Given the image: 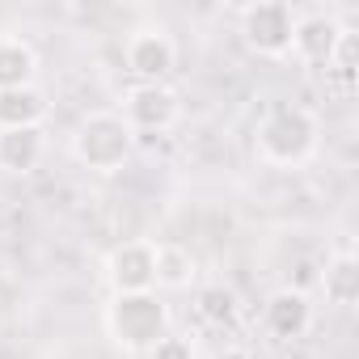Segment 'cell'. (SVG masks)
I'll use <instances>...</instances> for the list:
<instances>
[{
	"label": "cell",
	"mask_w": 359,
	"mask_h": 359,
	"mask_svg": "<svg viewBox=\"0 0 359 359\" xmlns=\"http://www.w3.org/2000/svg\"><path fill=\"white\" fill-rule=\"evenodd\" d=\"M195 309H199V317L212 321V325H233L237 313H241V300H237L233 287H224V283H208V287H199Z\"/></svg>",
	"instance_id": "obj_15"
},
{
	"label": "cell",
	"mask_w": 359,
	"mask_h": 359,
	"mask_svg": "<svg viewBox=\"0 0 359 359\" xmlns=\"http://www.w3.org/2000/svg\"><path fill=\"white\" fill-rule=\"evenodd\" d=\"M39 76V55L26 39L0 34V93L5 89H26Z\"/></svg>",
	"instance_id": "obj_12"
},
{
	"label": "cell",
	"mask_w": 359,
	"mask_h": 359,
	"mask_svg": "<svg viewBox=\"0 0 359 359\" xmlns=\"http://www.w3.org/2000/svg\"><path fill=\"white\" fill-rule=\"evenodd\" d=\"M148 359H195V342L187 334H165V338L152 342Z\"/></svg>",
	"instance_id": "obj_17"
},
{
	"label": "cell",
	"mask_w": 359,
	"mask_h": 359,
	"mask_svg": "<svg viewBox=\"0 0 359 359\" xmlns=\"http://www.w3.org/2000/svg\"><path fill=\"white\" fill-rule=\"evenodd\" d=\"M47 152V135L43 127H18V131H0V173L26 177L39 169Z\"/></svg>",
	"instance_id": "obj_10"
},
{
	"label": "cell",
	"mask_w": 359,
	"mask_h": 359,
	"mask_svg": "<svg viewBox=\"0 0 359 359\" xmlns=\"http://www.w3.org/2000/svg\"><path fill=\"white\" fill-rule=\"evenodd\" d=\"M51 102L39 85L26 89H5L0 93V131H18V127H43Z\"/></svg>",
	"instance_id": "obj_11"
},
{
	"label": "cell",
	"mask_w": 359,
	"mask_h": 359,
	"mask_svg": "<svg viewBox=\"0 0 359 359\" xmlns=\"http://www.w3.org/2000/svg\"><path fill=\"white\" fill-rule=\"evenodd\" d=\"M321 292L334 309H351L359 300V258L351 250L334 254L325 262V275H321Z\"/></svg>",
	"instance_id": "obj_14"
},
{
	"label": "cell",
	"mask_w": 359,
	"mask_h": 359,
	"mask_svg": "<svg viewBox=\"0 0 359 359\" xmlns=\"http://www.w3.org/2000/svg\"><path fill=\"white\" fill-rule=\"evenodd\" d=\"M342 34V22L325 9L313 13H296V30H292V55L300 64H330L334 43Z\"/></svg>",
	"instance_id": "obj_9"
},
{
	"label": "cell",
	"mask_w": 359,
	"mask_h": 359,
	"mask_svg": "<svg viewBox=\"0 0 359 359\" xmlns=\"http://www.w3.org/2000/svg\"><path fill=\"white\" fill-rule=\"evenodd\" d=\"M152 241H123L106 254V283L110 296H131V292H156L152 279Z\"/></svg>",
	"instance_id": "obj_7"
},
{
	"label": "cell",
	"mask_w": 359,
	"mask_h": 359,
	"mask_svg": "<svg viewBox=\"0 0 359 359\" xmlns=\"http://www.w3.org/2000/svg\"><path fill=\"white\" fill-rule=\"evenodd\" d=\"M135 152V131L118 110H93L72 131V156L89 173H118Z\"/></svg>",
	"instance_id": "obj_3"
},
{
	"label": "cell",
	"mask_w": 359,
	"mask_h": 359,
	"mask_svg": "<svg viewBox=\"0 0 359 359\" xmlns=\"http://www.w3.org/2000/svg\"><path fill=\"white\" fill-rule=\"evenodd\" d=\"M123 123L131 131H144V135H161L169 131L177 118H182V97H177V89L169 81L161 85H131L123 93Z\"/></svg>",
	"instance_id": "obj_5"
},
{
	"label": "cell",
	"mask_w": 359,
	"mask_h": 359,
	"mask_svg": "<svg viewBox=\"0 0 359 359\" xmlns=\"http://www.w3.org/2000/svg\"><path fill=\"white\" fill-rule=\"evenodd\" d=\"M212 359H254V355H250L245 346H224V351H216Z\"/></svg>",
	"instance_id": "obj_18"
},
{
	"label": "cell",
	"mask_w": 359,
	"mask_h": 359,
	"mask_svg": "<svg viewBox=\"0 0 359 359\" xmlns=\"http://www.w3.org/2000/svg\"><path fill=\"white\" fill-rule=\"evenodd\" d=\"M262 330L275 342H296L313 330V304L300 287H279L266 304H262Z\"/></svg>",
	"instance_id": "obj_8"
},
{
	"label": "cell",
	"mask_w": 359,
	"mask_h": 359,
	"mask_svg": "<svg viewBox=\"0 0 359 359\" xmlns=\"http://www.w3.org/2000/svg\"><path fill=\"white\" fill-rule=\"evenodd\" d=\"M106 338L127 351V355H148L156 338L169 334V304L156 292H131V296H110L102 313Z\"/></svg>",
	"instance_id": "obj_2"
},
{
	"label": "cell",
	"mask_w": 359,
	"mask_h": 359,
	"mask_svg": "<svg viewBox=\"0 0 359 359\" xmlns=\"http://www.w3.org/2000/svg\"><path fill=\"white\" fill-rule=\"evenodd\" d=\"M195 275H199V262H195V254L187 245H156V254H152V279H156V287L187 292L195 283Z\"/></svg>",
	"instance_id": "obj_13"
},
{
	"label": "cell",
	"mask_w": 359,
	"mask_h": 359,
	"mask_svg": "<svg viewBox=\"0 0 359 359\" xmlns=\"http://www.w3.org/2000/svg\"><path fill=\"white\" fill-rule=\"evenodd\" d=\"M127 72L135 76V85H161L173 68H177V47L169 39V30L161 26H144L127 39Z\"/></svg>",
	"instance_id": "obj_6"
},
{
	"label": "cell",
	"mask_w": 359,
	"mask_h": 359,
	"mask_svg": "<svg viewBox=\"0 0 359 359\" xmlns=\"http://www.w3.org/2000/svg\"><path fill=\"white\" fill-rule=\"evenodd\" d=\"M317 144H321V123L304 106H279L254 131V152L271 169H296L313 161Z\"/></svg>",
	"instance_id": "obj_1"
},
{
	"label": "cell",
	"mask_w": 359,
	"mask_h": 359,
	"mask_svg": "<svg viewBox=\"0 0 359 359\" xmlns=\"http://www.w3.org/2000/svg\"><path fill=\"white\" fill-rule=\"evenodd\" d=\"M292 30H296V9L287 0H254L241 9V39L262 60L292 55Z\"/></svg>",
	"instance_id": "obj_4"
},
{
	"label": "cell",
	"mask_w": 359,
	"mask_h": 359,
	"mask_svg": "<svg viewBox=\"0 0 359 359\" xmlns=\"http://www.w3.org/2000/svg\"><path fill=\"white\" fill-rule=\"evenodd\" d=\"M355 64H359V34L351 30V26H342V34H338V43H334V55H330V72L338 76V81H351L355 76Z\"/></svg>",
	"instance_id": "obj_16"
}]
</instances>
